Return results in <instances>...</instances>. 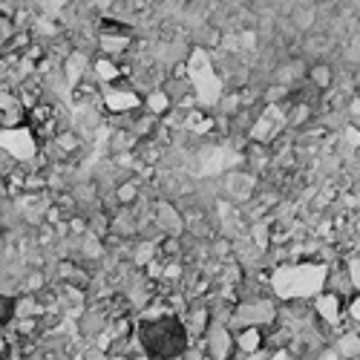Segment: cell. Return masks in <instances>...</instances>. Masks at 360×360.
<instances>
[{
	"label": "cell",
	"instance_id": "cell-3",
	"mask_svg": "<svg viewBox=\"0 0 360 360\" xmlns=\"http://www.w3.org/2000/svg\"><path fill=\"white\" fill-rule=\"evenodd\" d=\"M306 84L309 87H314L320 96H326V92H332L334 89V84H337V69H334V64L332 61H309V69H306Z\"/></svg>",
	"mask_w": 360,
	"mask_h": 360
},
{
	"label": "cell",
	"instance_id": "cell-1",
	"mask_svg": "<svg viewBox=\"0 0 360 360\" xmlns=\"http://www.w3.org/2000/svg\"><path fill=\"white\" fill-rule=\"evenodd\" d=\"M136 340L142 352L150 360H173L182 357L191 346V334L185 329V320L179 314L162 317H139L136 320Z\"/></svg>",
	"mask_w": 360,
	"mask_h": 360
},
{
	"label": "cell",
	"instance_id": "cell-2",
	"mask_svg": "<svg viewBox=\"0 0 360 360\" xmlns=\"http://www.w3.org/2000/svg\"><path fill=\"white\" fill-rule=\"evenodd\" d=\"M110 194H112V202H116V207H136L144 196V182L139 176H121L116 185L110 187Z\"/></svg>",
	"mask_w": 360,
	"mask_h": 360
}]
</instances>
